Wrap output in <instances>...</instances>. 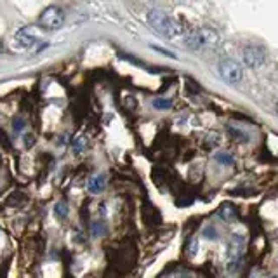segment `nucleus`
Segmentation results:
<instances>
[{"label":"nucleus","mask_w":278,"mask_h":278,"mask_svg":"<svg viewBox=\"0 0 278 278\" xmlns=\"http://www.w3.org/2000/svg\"><path fill=\"white\" fill-rule=\"evenodd\" d=\"M148 23L153 28L156 33L162 35L165 38H176L179 35H183V28L181 25L174 21L172 18H169L163 11L160 9H150L148 11Z\"/></svg>","instance_id":"obj_1"},{"label":"nucleus","mask_w":278,"mask_h":278,"mask_svg":"<svg viewBox=\"0 0 278 278\" xmlns=\"http://www.w3.org/2000/svg\"><path fill=\"white\" fill-rule=\"evenodd\" d=\"M185 45L193 50L202 49V47H217L219 33L214 28L203 26V28H198L185 35Z\"/></svg>","instance_id":"obj_2"},{"label":"nucleus","mask_w":278,"mask_h":278,"mask_svg":"<svg viewBox=\"0 0 278 278\" xmlns=\"http://www.w3.org/2000/svg\"><path fill=\"white\" fill-rule=\"evenodd\" d=\"M38 25L44 30H60L65 25V13L61 7L49 6L42 11L40 18H38Z\"/></svg>","instance_id":"obj_3"},{"label":"nucleus","mask_w":278,"mask_h":278,"mask_svg":"<svg viewBox=\"0 0 278 278\" xmlns=\"http://www.w3.org/2000/svg\"><path fill=\"white\" fill-rule=\"evenodd\" d=\"M219 73H221L223 80L228 84H238L244 77V70H242L240 63L232 60V58H225L219 63Z\"/></svg>","instance_id":"obj_4"},{"label":"nucleus","mask_w":278,"mask_h":278,"mask_svg":"<svg viewBox=\"0 0 278 278\" xmlns=\"http://www.w3.org/2000/svg\"><path fill=\"white\" fill-rule=\"evenodd\" d=\"M14 40H16V45L21 47V49H31V47H35L40 42V37L35 33L33 26H25V28L16 31Z\"/></svg>","instance_id":"obj_5"},{"label":"nucleus","mask_w":278,"mask_h":278,"mask_svg":"<svg viewBox=\"0 0 278 278\" xmlns=\"http://www.w3.org/2000/svg\"><path fill=\"white\" fill-rule=\"evenodd\" d=\"M244 61L249 68H259V66L264 65L266 56H264V50L261 47L256 45H249L244 49Z\"/></svg>","instance_id":"obj_6"},{"label":"nucleus","mask_w":278,"mask_h":278,"mask_svg":"<svg viewBox=\"0 0 278 278\" xmlns=\"http://www.w3.org/2000/svg\"><path fill=\"white\" fill-rule=\"evenodd\" d=\"M244 250V238L240 235H233L232 242L228 247V261H230V269H235V264L240 261V254Z\"/></svg>","instance_id":"obj_7"},{"label":"nucleus","mask_w":278,"mask_h":278,"mask_svg":"<svg viewBox=\"0 0 278 278\" xmlns=\"http://www.w3.org/2000/svg\"><path fill=\"white\" fill-rule=\"evenodd\" d=\"M87 188L91 193H101V191L106 188V176L104 174H97L94 176L91 181L87 183Z\"/></svg>","instance_id":"obj_8"},{"label":"nucleus","mask_w":278,"mask_h":278,"mask_svg":"<svg viewBox=\"0 0 278 278\" xmlns=\"http://www.w3.org/2000/svg\"><path fill=\"white\" fill-rule=\"evenodd\" d=\"M219 216H221V219H225V221H233L237 217V210H235L232 203H223L219 207Z\"/></svg>","instance_id":"obj_9"},{"label":"nucleus","mask_w":278,"mask_h":278,"mask_svg":"<svg viewBox=\"0 0 278 278\" xmlns=\"http://www.w3.org/2000/svg\"><path fill=\"white\" fill-rule=\"evenodd\" d=\"M216 160L219 163H223V165H233V163H235L233 156L230 153H225V151H221V153H216Z\"/></svg>","instance_id":"obj_10"},{"label":"nucleus","mask_w":278,"mask_h":278,"mask_svg":"<svg viewBox=\"0 0 278 278\" xmlns=\"http://www.w3.org/2000/svg\"><path fill=\"white\" fill-rule=\"evenodd\" d=\"M54 212H56V216L60 219H65L66 216H68V205H66V202H58Z\"/></svg>","instance_id":"obj_11"},{"label":"nucleus","mask_w":278,"mask_h":278,"mask_svg":"<svg viewBox=\"0 0 278 278\" xmlns=\"http://www.w3.org/2000/svg\"><path fill=\"white\" fill-rule=\"evenodd\" d=\"M153 106L156 109H167L172 106V101L171 99H162V97H156V99L153 101Z\"/></svg>","instance_id":"obj_12"},{"label":"nucleus","mask_w":278,"mask_h":278,"mask_svg":"<svg viewBox=\"0 0 278 278\" xmlns=\"http://www.w3.org/2000/svg\"><path fill=\"white\" fill-rule=\"evenodd\" d=\"M91 232L94 237H101V235L104 233V225L101 221H96V223H92V226H91Z\"/></svg>","instance_id":"obj_13"},{"label":"nucleus","mask_w":278,"mask_h":278,"mask_svg":"<svg viewBox=\"0 0 278 278\" xmlns=\"http://www.w3.org/2000/svg\"><path fill=\"white\" fill-rule=\"evenodd\" d=\"M228 131H230V134H232L235 139H238V141H247V136H245L242 131H238V129L228 127Z\"/></svg>","instance_id":"obj_14"},{"label":"nucleus","mask_w":278,"mask_h":278,"mask_svg":"<svg viewBox=\"0 0 278 278\" xmlns=\"http://www.w3.org/2000/svg\"><path fill=\"white\" fill-rule=\"evenodd\" d=\"M84 146H85V139L84 138L73 139V151H75V153H80V151L84 150Z\"/></svg>","instance_id":"obj_15"},{"label":"nucleus","mask_w":278,"mask_h":278,"mask_svg":"<svg viewBox=\"0 0 278 278\" xmlns=\"http://www.w3.org/2000/svg\"><path fill=\"white\" fill-rule=\"evenodd\" d=\"M197 252H198V240L197 238H191L190 245H188V254H190V256H195Z\"/></svg>","instance_id":"obj_16"},{"label":"nucleus","mask_w":278,"mask_h":278,"mask_svg":"<svg viewBox=\"0 0 278 278\" xmlns=\"http://www.w3.org/2000/svg\"><path fill=\"white\" fill-rule=\"evenodd\" d=\"M207 143L212 144V146L219 144V134H217V132H210V134L207 136Z\"/></svg>","instance_id":"obj_17"},{"label":"nucleus","mask_w":278,"mask_h":278,"mask_svg":"<svg viewBox=\"0 0 278 278\" xmlns=\"http://www.w3.org/2000/svg\"><path fill=\"white\" fill-rule=\"evenodd\" d=\"M14 131L16 132H21L23 131V129H25V120H23V119H14Z\"/></svg>","instance_id":"obj_18"},{"label":"nucleus","mask_w":278,"mask_h":278,"mask_svg":"<svg viewBox=\"0 0 278 278\" xmlns=\"http://www.w3.org/2000/svg\"><path fill=\"white\" fill-rule=\"evenodd\" d=\"M33 144H35L33 134H26V136H25V146H26V148H31Z\"/></svg>","instance_id":"obj_19"},{"label":"nucleus","mask_w":278,"mask_h":278,"mask_svg":"<svg viewBox=\"0 0 278 278\" xmlns=\"http://www.w3.org/2000/svg\"><path fill=\"white\" fill-rule=\"evenodd\" d=\"M203 235H205L207 238H217V233H216V230L214 228H205V232H203Z\"/></svg>","instance_id":"obj_20"},{"label":"nucleus","mask_w":278,"mask_h":278,"mask_svg":"<svg viewBox=\"0 0 278 278\" xmlns=\"http://www.w3.org/2000/svg\"><path fill=\"white\" fill-rule=\"evenodd\" d=\"M4 50V45H2V42H0V52H2Z\"/></svg>","instance_id":"obj_21"},{"label":"nucleus","mask_w":278,"mask_h":278,"mask_svg":"<svg viewBox=\"0 0 278 278\" xmlns=\"http://www.w3.org/2000/svg\"><path fill=\"white\" fill-rule=\"evenodd\" d=\"M276 112H278V104H276Z\"/></svg>","instance_id":"obj_22"}]
</instances>
